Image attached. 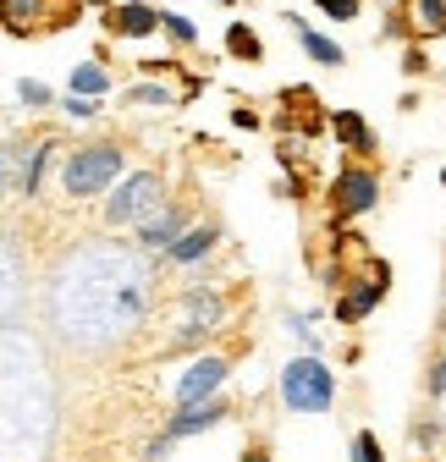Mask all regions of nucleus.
Masks as SVG:
<instances>
[{
    "mask_svg": "<svg viewBox=\"0 0 446 462\" xmlns=\"http://www.w3.org/2000/svg\"><path fill=\"white\" fill-rule=\"evenodd\" d=\"M282 402L293 413H330V408H337V374H330L314 353L293 358L282 369Z\"/></svg>",
    "mask_w": 446,
    "mask_h": 462,
    "instance_id": "obj_1",
    "label": "nucleus"
},
{
    "mask_svg": "<svg viewBox=\"0 0 446 462\" xmlns=\"http://www.w3.org/2000/svg\"><path fill=\"white\" fill-rule=\"evenodd\" d=\"M116 177H122V149L116 143H88V149H78L61 165V188L72 199H94V193H105Z\"/></svg>",
    "mask_w": 446,
    "mask_h": 462,
    "instance_id": "obj_2",
    "label": "nucleus"
},
{
    "mask_svg": "<svg viewBox=\"0 0 446 462\" xmlns=\"http://www.w3.org/2000/svg\"><path fill=\"white\" fill-rule=\"evenodd\" d=\"M160 177L154 171H138V177H127L116 193H110V204H105V220L110 226H138V220H149L154 215V204H160Z\"/></svg>",
    "mask_w": 446,
    "mask_h": 462,
    "instance_id": "obj_3",
    "label": "nucleus"
},
{
    "mask_svg": "<svg viewBox=\"0 0 446 462\" xmlns=\"http://www.w3.org/2000/svg\"><path fill=\"white\" fill-rule=\"evenodd\" d=\"M330 204H337V215H364L380 204V177L375 171H337V188H330Z\"/></svg>",
    "mask_w": 446,
    "mask_h": 462,
    "instance_id": "obj_4",
    "label": "nucleus"
},
{
    "mask_svg": "<svg viewBox=\"0 0 446 462\" xmlns=\"http://www.w3.org/2000/svg\"><path fill=\"white\" fill-rule=\"evenodd\" d=\"M110 33H122V39H149L160 28V12L149 6V0H122V6H110Z\"/></svg>",
    "mask_w": 446,
    "mask_h": 462,
    "instance_id": "obj_5",
    "label": "nucleus"
},
{
    "mask_svg": "<svg viewBox=\"0 0 446 462\" xmlns=\"http://www.w3.org/2000/svg\"><path fill=\"white\" fill-rule=\"evenodd\" d=\"M227 419V402L220 396H204V402H188V408L165 424V440H182V435H199V430H209V424H220Z\"/></svg>",
    "mask_w": 446,
    "mask_h": 462,
    "instance_id": "obj_6",
    "label": "nucleus"
},
{
    "mask_svg": "<svg viewBox=\"0 0 446 462\" xmlns=\"http://www.w3.org/2000/svg\"><path fill=\"white\" fill-rule=\"evenodd\" d=\"M220 380H227V358H204V364H193L188 380L177 385V402H182V408H188V402H204V396L220 391Z\"/></svg>",
    "mask_w": 446,
    "mask_h": 462,
    "instance_id": "obj_7",
    "label": "nucleus"
},
{
    "mask_svg": "<svg viewBox=\"0 0 446 462\" xmlns=\"http://www.w3.org/2000/svg\"><path fill=\"white\" fill-rule=\"evenodd\" d=\"M380 298H386V281H358V286H348V298H337V319L342 325H358Z\"/></svg>",
    "mask_w": 446,
    "mask_h": 462,
    "instance_id": "obj_8",
    "label": "nucleus"
},
{
    "mask_svg": "<svg viewBox=\"0 0 446 462\" xmlns=\"http://www.w3.org/2000/svg\"><path fill=\"white\" fill-rule=\"evenodd\" d=\"M330 133H337V143H348L353 154L375 149V133H369V122H364L358 110H337V116H330Z\"/></svg>",
    "mask_w": 446,
    "mask_h": 462,
    "instance_id": "obj_9",
    "label": "nucleus"
},
{
    "mask_svg": "<svg viewBox=\"0 0 446 462\" xmlns=\"http://www.w3.org/2000/svg\"><path fill=\"white\" fill-rule=\"evenodd\" d=\"M209 248H215V226H193V231H177V237H172V248H165V254H172L177 264H199Z\"/></svg>",
    "mask_w": 446,
    "mask_h": 462,
    "instance_id": "obj_10",
    "label": "nucleus"
},
{
    "mask_svg": "<svg viewBox=\"0 0 446 462\" xmlns=\"http://www.w3.org/2000/svg\"><path fill=\"white\" fill-rule=\"evenodd\" d=\"M0 23L12 33H39L44 28V0H0Z\"/></svg>",
    "mask_w": 446,
    "mask_h": 462,
    "instance_id": "obj_11",
    "label": "nucleus"
},
{
    "mask_svg": "<svg viewBox=\"0 0 446 462\" xmlns=\"http://www.w3.org/2000/svg\"><path fill=\"white\" fill-rule=\"evenodd\" d=\"M177 231H182V215L177 209H165V215H149V220H138V243L144 248H172V237H177Z\"/></svg>",
    "mask_w": 446,
    "mask_h": 462,
    "instance_id": "obj_12",
    "label": "nucleus"
},
{
    "mask_svg": "<svg viewBox=\"0 0 446 462\" xmlns=\"http://www.w3.org/2000/svg\"><path fill=\"white\" fill-rule=\"evenodd\" d=\"M408 17H413V33L435 39L446 33V0H408Z\"/></svg>",
    "mask_w": 446,
    "mask_h": 462,
    "instance_id": "obj_13",
    "label": "nucleus"
},
{
    "mask_svg": "<svg viewBox=\"0 0 446 462\" xmlns=\"http://www.w3.org/2000/svg\"><path fill=\"white\" fill-rule=\"evenodd\" d=\"M293 28H298V39H303V50L314 55V61H320V67H342V61H348V50H342L337 39H325V33H314V28H303V23H293Z\"/></svg>",
    "mask_w": 446,
    "mask_h": 462,
    "instance_id": "obj_14",
    "label": "nucleus"
},
{
    "mask_svg": "<svg viewBox=\"0 0 446 462\" xmlns=\"http://www.w3.org/2000/svg\"><path fill=\"white\" fill-rule=\"evenodd\" d=\"M227 50L237 55V61H259V55H265V44H259V33H254L248 23H232V28H227Z\"/></svg>",
    "mask_w": 446,
    "mask_h": 462,
    "instance_id": "obj_15",
    "label": "nucleus"
},
{
    "mask_svg": "<svg viewBox=\"0 0 446 462\" xmlns=\"http://www.w3.org/2000/svg\"><path fill=\"white\" fill-rule=\"evenodd\" d=\"M105 88H110L105 67H94V61H88V67H78V72H72V94H83V99H99Z\"/></svg>",
    "mask_w": 446,
    "mask_h": 462,
    "instance_id": "obj_16",
    "label": "nucleus"
},
{
    "mask_svg": "<svg viewBox=\"0 0 446 462\" xmlns=\"http://www.w3.org/2000/svg\"><path fill=\"white\" fill-rule=\"evenodd\" d=\"M160 28H165V39H177V44H199V28L188 17H177V12H160Z\"/></svg>",
    "mask_w": 446,
    "mask_h": 462,
    "instance_id": "obj_17",
    "label": "nucleus"
},
{
    "mask_svg": "<svg viewBox=\"0 0 446 462\" xmlns=\"http://www.w3.org/2000/svg\"><path fill=\"white\" fill-rule=\"evenodd\" d=\"M50 154H55V143H39V154L28 160V171H23V188H28V193L39 188V177H44V165H50Z\"/></svg>",
    "mask_w": 446,
    "mask_h": 462,
    "instance_id": "obj_18",
    "label": "nucleus"
},
{
    "mask_svg": "<svg viewBox=\"0 0 446 462\" xmlns=\"http://www.w3.org/2000/svg\"><path fill=\"white\" fill-rule=\"evenodd\" d=\"M320 12L337 17V23H353V17H358V0H320Z\"/></svg>",
    "mask_w": 446,
    "mask_h": 462,
    "instance_id": "obj_19",
    "label": "nucleus"
},
{
    "mask_svg": "<svg viewBox=\"0 0 446 462\" xmlns=\"http://www.w3.org/2000/svg\"><path fill=\"white\" fill-rule=\"evenodd\" d=\"M67 116H72V122H94L99 105H94V99H83V94H67Z\"/></svg>",
    "mask_w": 446,
    "mask_h": 462,
    "instance_id": "obj_20",
    "label": "nucleus"
},
{
    "mask_svg": "<svg viewBox=\"0 0 446 462\" xmlns=\"http://www.w3.org/2000/svg\"><path fill=\"white\" fill-rule=\"evenodd\" d=\"M127 99H133V105H172V94H165V88H154V83H138Z\"/></svg>",
    "mask_w": 446,
    "mask_h": 462,
    "instance_id": "obj_21",
    "label": "nucleus"
},
{
    "mask_svg": "<svg viewBox=\"0 0 446 462\" xmlns=\"http://www.w3.org/2000/svg\"><path fill=\"white\" fill-rule=\"evenodd\" d=\"M353 462H380V440L375 435H358L353 440Z\"/></svg>",
    "mask_w": 446,
    "mask_h": 462,
    "instance_id": "obj_22",
    "label": "nucleus"
},
{
    "mask_svg": "<svg viewBox=\"0 0 446 462\" xmlns=\"http://www.w3.org/2000/svg\"><path fill=\"white\" fill-rule=\"evenodd\" d=\"M17 94H23V99H28V105H50V88H44V83H23V88H17Z\"/></svg>",
    "mask_w": 446,
    "mask_h": 462,
    "instance_id": "obj_23",
    "label": "nucleus"
},
{
    "mask_svg": "<svg viewBox=\"0 0 446 462\" xmlns=\"http://www.w3.org/2000/svg\"><path fill=\"white\" fill-rule=\"evenodd\" d=\"M232 127H248V133H254V127H259V116H254L248 105H237V110H232Z\"/></svg>",
    "mask_w": 446,
    "mask_h": 462,
    "instance_id": "obj_24",
    "label": "nucleus"
},
{
    "mask_svg": "<svg viewBox=\"0 0 446 462\" xmlns=\"http://www.w3.org/2000/svg\"><path fill=\"white\" fill-rule=\"evenodd\" d=\"M430 396H446V358H441L435 374H430Z\"/></svg>",
    "mask_w": 446,
    "mask_h": 462,
    "instance_id": "obj_25",
    "label": "nucleus"
},
{
    "mask_svg": "<svg viewBox=\"0 0 446 462\" xmlns=\"http://www.w3.org/2000/svg\"><path fill=\"white\" fill-rule=\"evenodd\" d=\"M243 462H270V451H265V446H254V451H243Z\"/></svg>",
    "mask_w": 446,
    "mask_h": 462,
    "instance_id": "obj_26",
    "label": "nucleus"
},
{
    "mask_svg": "<svg viewBox=\"0 0 446 462\" xmlns=\"http://www.w3.org/2000/svg\"><path fill=\"white\" fill-rule=\"evenodd\" d=\"M88 6H110V0H88Z\"/></svg>",
    "mask_w": 446,
    "mask_h": 462,
    "instance_id": "obj_27",
    "label": "nucleus"
},
{
    "mask_svg": "<svg viewBox=\"0 0 446 462\" xmlns=\"http://www.w3.org/2000/svg\"><path fill=\"white\" fill-rule=\"evenodd\" d=\"M441 188H446V171H441Z\"/></svg>",
    "mask_w": 446,
    "mask_h": 462,
    "instance_id": "obj_28",
    "label": "nucleus"
},
{
    "mask_svg": "<svg viewBox=\"0 0 446 462\" xmlns=\"http://www.w3.org/2000/svg\"><path fill=\"white\" fill-rule=\"evenodd\" d=\"M0 28H6V23H0Z\"/></svg>",
    "mask_w": 446,
    "mask_h": 462,
    "instance_id": "obj_29",
    "label": "nucleus"
}]
</instances>
